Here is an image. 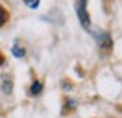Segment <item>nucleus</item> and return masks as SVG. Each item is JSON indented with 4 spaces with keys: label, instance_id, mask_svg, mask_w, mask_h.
I'll use <instances>...</instances> for the list:
<instances>
[{
    "label": "nucleus",
    "instance_id": "nucleus-1",
    "mask_svg": "<svg viewBox=\"0 0 122 118\" xmlns=\"http://www.w3.org/2000/svg\"><path fill=\"white\" fill-rule=\"evenodd\" d=\"M86 2L88 0H76V15L80 18V23L83 25L85 28L90 26V15L86 12Z\"/></svg>",
    "mask_w": 122,
    "mask_h": 118
},
{
    "label": "nucleus",
    "instance_id": "nucleus-5",
    "mask_svg": "<svg viewBox=\"0 0 122 118\" xmlns=\"http://www.w3.org/2000/svg\"><path fill=\"white\" fill-rule=\"evenodd\" d=\"M11 53L16 56V58H23L25 56V49H21V48H18V46H13V49H11Z\"/></svg>",
    "mask_w": 122,
    "mask_h": 118
},
{
    "label": "nucleus",
    "instance_id": "nucleus-6",
    "mask_svg": "<svg viewBox=\"0 0 122 118\" xmlns=\"http://www.w3.org/2000/svg\"><path fill=\"white\" fill-rule=\"evenodd\" d=\"M3 92H5V94H10V92H11V80L3 79Z\"/></svg>",
    "mask_w": 122,
    "mask_h": 118
},
{
    "label": "nucleus",
    "instance_id": "nucleus-2",
    "mask_svg": "<svg viewBox=\"0 0 122 118\" xmlns=\"http://www.w3.org/2000/svg\"><path fill=\"white\" fill-rule=\"evenodd\" d=\"M98 43H99V46H103V48H109V46H112V41H111V38H109V35L104 33V31L99 33V36H98Z\"/></svg>",
    "mask_w": 122,
    "mask_h": 118
},
{
    "label": "nucleus",
    "instance_id": "nucleus-8",
    "mask_svg": "<svg viewBox=\"0 0 122 118\" xmlns=\"http://www.w3.org/2000/svg\"><path fill=\"white\" fill-rule=\"evenodd\" d=\"M2 64H3V56L0 54V66H2Z\"/></svg>",
    "mask_w": 122,
    "mask_h": 118
},
{
    "label": "nucleus",
    "instance_id": "nucleus-7",
    "mask_svg": "<svg viewBox=\"0 0 122 118\" xmlns=\"http://www.w3.org/2000/svg\"><path fill=\"white\" fill-rule=\"evenodd\" d=\"M25 3H26V5H29L31 8H36V7L39 5V0H25Z\"/></svg>",
    "mask_w": 122,
    "mask_h": 118
},
{
    "label": "nucleus",
    "instance_id": "nucleus-3",
    "mask_svg": "<svg viewBox=\"0 0 122 118\" xmlns=\"http://www.w3.org/2000/svg\"><path fill=\"white\" fill-rule=\"evenodd\" d=\"M41 90H42V85H41V82L34 80V82H33V85H31V94L38 95V94H41Z\"/></svg>",
    "mask_w": 122,
    "mask_h": 118
},
{
    "label": "nucleus",
    "instance_id": "nucleus-4",
    "mask_svg": "<svg viewBox=\"0 0 122 118\" xmlns=\"http://www.w3.org/2000/svg\"><path fill=\"white\" fill-rule=\"evenodd\" d=\"M7 20H8V13H7V10L0 5V26H2V25H5V23H7Z\"/></svg>",
    "mask_w": 122,
    "mask_h": 118
}]
</instances>
